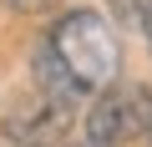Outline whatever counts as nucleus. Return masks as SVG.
I'll list each match as a JSON object with an SVG mask.
<instances>
[{"label":"nucleus","instance_id":"nucleus-3","mask_svg":"<svg viewBox=\"0 0 152 147\" xmlns=\"http://www.w3.org/2000/svg\"><path fill=\"white\" fill-rule=\"evenodd\" d=\"M66 122H71V102H61V97L36 86L31 97H20L5 112V137L15 147H56L66 137Z\"/></svg>","mask_w":152,"mask_h":147},{"label":"nucleus","instance_id":"nucleus-5","mask_svg":"<svg viewBox=\"0 0 152 147\" xmlns=\"http://www.w3.org/2000/svg\"><path fill=\"white\" fill-rule=\"evenodd\" d=\"M112 5V15L122 20V26H137L142 31V20H147V10H152V0H107Z\"/></svg>","mask_w":152,"mask_h":147},{"label":"nucleus","instance_id":"nucleus-7","mask_svg":"<svg viewBox=\"0 0 152 147\" xmlns=\"http://www.w3.org/2000/svg\"><path fill=\"white\" fill-rule=\"evenodd\" d=\"M142 36H147V51H152V10H147V20H142Z\"/></svg>","mask_w":152,"mask_h":147},{"label":"nucleus","instance_id":"nucleus-1","mask_svg":"<svg viewBox=\"0 0 152 147\" xmlns=\"http://www.w3.org/2000/svg\"><path fill=\"white\" fill-rule=\"evenodd\" d=\"M51 46L56 56L81 76V86H112L117 71H122V46L112 36V26L96 15V10H71L51 26Z\"/></svg>","mask_w":152,"mask_h":147},{"label":"nucleus","instance_id":"nucleus-4","mask_svg":"<svg viewBox=\"0 0 152 147\" xmlns=\"http://www.w3.org/2000/svg\"><path fill=\"white\" fill-rule=\"evenodd\" d=\"M36 86H41V91H51V97H61V102H71V107H76V97L86 91V86H81V76H76V71L56 56V46H51V41L36 51Z\"/></svg>","mask_w":152,"mask_h":147},{"label":"nucleus","instance_id":"nucleus-6","mask_svg":"<svg viewBox=\"0 0 152 147\" xmlns=\"http://www.w3.org/2000/svg\"><path fill=\"white\" fill-rule=\"evenodd\" d=\"M5 5H10V10H26V15H36V10H51L56 0H5Z\"/></svg>","mask_w":152,"mask_h":147},{"label":"nucleus","instance_id":"nucleus-8","mask_svg":"<svg viewBox=\"0 0 152 147\" xmlns=\"http://www.w3.org/2000/svg\"><path fill=\"white\" fill-rule=\"evenodd\" d=\"M76 147H107V142H96V137H91V142H76Z\"/></svg>","mask_w":152,"mask_h":147},{"label":"nucleus","instance_id":"nucleus-2","mask_svg":"<svg viewBox=\"0 0 152 147\" xmlns=\"http://www.w3.org/2000/svg\"><path fill=\"white\" fill-rule=\"evenodd\" d=\"M86 132L96 142H107V147L152 137V86H137V81L102 86V97H96V107L86 117Z\"/></svg>","mask_w":152,"mask_h":147}]
</instances>
